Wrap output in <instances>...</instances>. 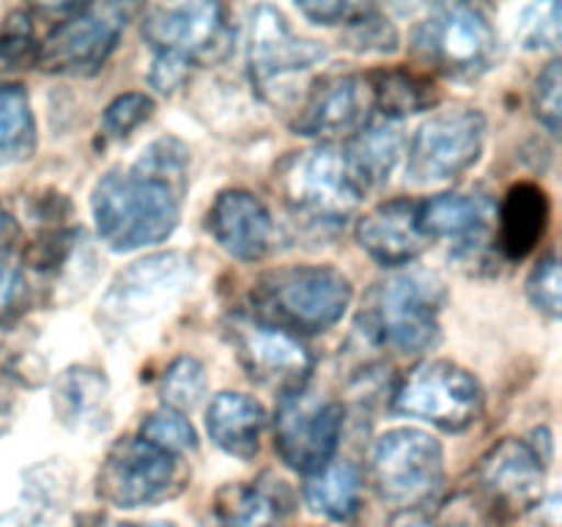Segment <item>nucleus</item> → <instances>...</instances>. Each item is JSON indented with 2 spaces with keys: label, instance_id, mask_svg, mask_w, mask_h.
<instances>
[{
  "label": "nucleus",
  "instance_id": "nucleus-28",
  "mask_svg": "<svg viewBox=\"0 0 562 527\" xmlns=\"http://www.w3.org/2000/svg\"><path fill=\"white\" fill-rule=\"evenodd\" d=\"M344 42L357 53H393L398 47V31L387 16L379 14V9L360 3L346 22Z\"/></svg>",
  "mask_w": 562,
  "mask_h": 527
},
{
  "label": "nucleus",
  "instance_id": "nucleus-16",
  "mask_svg": "<svg viewBox=\"0 0 562 527\" xmlns=\"http://www.w3.org/2000/svg\"><path fill=\"white\" fill-rule=\"evenodd\" d=\"M373 110L371 80L362 75L327 77L311 91L296 119V135L307 137H355L368 126Z\"/></svg>",
  "mask_w": 562,
  "mask_h": 527
},
{
  "label": "nucleus",
  "instance_id": "nucleus-1",
  "mask_svg": "<svg viewBox=\"0 0 562 527\" xmlns=\"http://www.w3.org/2000/svg\"><path fill=\"white\" fill-rule=\"evenodd\" d=\"M187 159L190 154L176 137H159L130 168L108 170L91 195L102 242L130 253L168 239L181 217Z\"/></svg>",
  "mask_w": 562,
  "mask_h": 527
},
{
  "label": "nucleus",
  "instance_id": "nucleus-17",
  "mask_svg": "<svg viewBox=\"0 0 562 527\" xmlns=\"http://www.w3.org/2000/svg\"><path fill=\"white\" fill-rule=\"evenodd\" d=\"M417 206L420 203L409 198H393L373 206L357 223V242L362 250L384 267H404L423 256L431 239L423 234Z\"/></svg>",
  "mask_w": 562,
  "mask_h": 527
},
{
  "label": "nucleus",
  "instance_id": "nucleus-23",
  "mask_svg": "<svg viewBox=\"0 0 562 527\" xmlns=\"http://www.w3.org/2000/svg\"><path fill=\"white\" fill-rule=\"evenodd\" d=\"M280 492L267 483H231L214 500V527H280L289 514Z\"/></svg>",
  "mask_w": 562,
  "mask_h": 527
},
{
  "label": "nucleus",
  "instance_id": "nucleus-9",
  "mask_svg": "<svg viewBox=\"0 0 562 527\" xmlns=\"http://www.w3.org/2000/svg\"><path fill=\"white\" fill-rule=\"evenodd\" d=\"M398 415L417 417L442 431H464L481 417L483 390L470 371L450 360L417 366L393 395Z\"/></svg>",
  "mask_w": 562,
  "mask_h": 527
},
{
  "label": "nucleus",
  "instance_id": "nucleus-21",
  "mask_svg": "<svg viewBox=\"0 0 562 527\" xmlns=\"http://www.w3.org/2000/svg\"><path fill=\"white\" fill-rule=\"evenodd\" d=\"M263 423H267L263 406L245 393L214 395L206 410L209 437L236 459H252L258 453Z\"/></svg>",
  "mask_w": 562,
  "mask_h": 527
},
{
  "label": "nucleus",
  "instance_id": "nucleus-18",
  "mask_svg": "<svg viewBox=\"0 0 562 527\" xmlns=\"http://www.w3.org/2000/svg\"><path fill=\"white\" fill-rule=\"evenodd\" d=\"M209 231L225 253L241 261H258L267 256L274 236V223L261 198L247 190L220 192L206 217Z\"/></svg>",
  "mask_w": 562,
  "mask_h": 527
},
{
  "label": "nucleus",
  "instance_id": "nucleus-30",
  "mask_svg": "<svg viewBox=\"0 0 562 527\" xmlns=\"http://www.w3.org/2000/svg\"><path fill=\"white\" fill-rule=\"evenodd\" d=\"M140 439H146V442L157 445V448L168 450V453L173 456L184 453V450H192L198 445L192 423L187 421L181 412L168 410V406H165V410L151 412V415L143 421Z\"/></svg>",
  "mask_w": 562,
  "mask_h": 527
},
{
  "label": "nucleus",
  "instance_id": "nucleus-10",
  "mask_svg": "<svg viewBox=\"0 0 562 527\" xmlns=\"http://www.w3.org/2000/svg\"><path fill=\"white\" fill-rule=\"evenodd\" d=\"M184 481L179 456L140 437H124L110 448L99 470L97 492L119 508H140L173 497Z\"/></svg>",
  "mask_w": 562,
  "mask_h": 527
},
{
  "label": "nucleus",
  "instance_id": "nucleus-15",
  "mask_svg": "<svg viewBox=\"0 0 562 527\" xmlns=\"http://www.w3.org/2000/svg\"><path fill=\"white\" fill-rule=\"evenodd\" d=\"M541 450L527 439L508 437L494 445L477 467V481L488 503L503 514H521L541 503L547 467Z\"/></svg>",
  "mask_w": 562,
  "mask_h": 527
},
{
  "label": "nucleus",
  "instance_id": "nucleus-19",
  "mask_svg": "<svg viewBox=\"0 0 562 527\" xmlns=\"http://www.w3.org/2000/svg\"><path fill=\"white\" fill-rule=\"evenodd\" d=\"M187 264L190 261L176 256V253L137 261L135 267H130L115 280L108 300H104V307L121 318L143 316L146 307L157 305L170 291L190 283V267Z\"/></svg>",
  "mask_w": 562,
  "mask_h": 527
},
{
  "label": "nucleus",
  "instance_id": "nucleus-37",
  "mask_svg": "<svg viewBox=\"0 0 562 527\" xmlns=\"http://www.w3.org/2000/svg\"><path fill=\"white\" fill-rule=\"evenodd\" d=\"M296 9L311 16L318 25H346L349 16L360 9V3H340V0H318V3H300Z\"/></svg>",
  "mask_w": 562,
  "mask_h": 527
},
{
  "label": "nucleus",
  "instance_id": "nucleus-2",
  "mask_svg": "<svg viewBox=\"0 0 562 527\" xmlns=\"http://www.w3.org/2000/svg\"><path fill=\"white\" fill-rule=\"evenodd\" d=\"M256 322L289 335L324 333L344 318L351 283L335 267L294 264L261 274L250 291Z\"/></svg>",
  "mask_w": 562,
  "mask_h": 527
},
{
  "label": "nucleus",
  "instance_id": "nucleus-31",
  "mask_svg": "<svg viewBox=\"0 0 562 527\" xmlns=\"http://www.w3.org/2000/svg\"><path fill=\"white\" fill-rule=\"evenodd\" d=\"M102 390L104 382L97 377V371H69L64 379H60V388L55 390L58 395V404L64 410L66 417H77V415H86L88 410L102 401Z\"/></svg>",
  "mask_w": 562,
  "mask_h": 527
},
{
  "label": "nucleus",
  "instance_id": "nucleus-29",
  "mask_svg": "<svg viewBox=\"0 0 562 527\" xmlns=\"http://www.w3.org/2000/svg\"><path fill=\"white\" fill-rule=\"evenodd\" d=\"M159 393H162L168 410H192L201 401V395L206 393V373H203L201 362L192 360V357H179L165 371Z\"/></svg>",
  "mask_w": 562,
  "mask_h": 527
},
{
  "label": "nucleus",
  "instance_id": "nucleus-8",
  "mask_svg": "<svg viewBox=\"0 0 562 527\" xmlns=\"http://www.w3.org/2000/svg\"><path fill=\"white\" fill-rule=\"evenodd\" d=\"M371 470L373 483L387 503L417 508L437 497L442 486V445L420 428H393L379 437Z\"/></svg>",
  "mask_w": 562,
  "mask_h": 527
},
{
  "label": "nucleus",
  "instance_id": "nucleus-11",
  "mask_svg": "<svg viewBox=\"0 0 562 527\" xmlns=\"http://www.w3.org/2000/svg\"><path fill=\"white\" fill-rule=\"evenodd\" d=\"M486 137V119L472 108L434 113L415 132L406 176L415 184H439L464 173L477 162Z\"/></svg>",
  "mask_w": 562,
  "mask_h": 527
},
{
  "label": "nucleus",
  "instance_id": "nucleus-25",
  "mask_svg": "<svg viewBox=\"0 0 562 527\" xmlns=\"http://www.w3.org/2000/svg\"><path fill=\"white\" fill-rule=\"evenodd\" d=\"M401 143H404L401 132L393 124H373L357 132L349 146H344L351 170L357 173L360 184L366 187V192L382 184L384 179H390L395 162H398Z\"/></svg>",
  "mask_w": 562,
  "mask_h": 527
},
{
  "label": "nucleus",
  "instance_id": "nucleus-12",
  "mask_svg": "<svg viewBox=\"0 0 562 527\" xmlns=\"http://www.w3.org/2000/svg\"><path fill=\"white\" fill-rule=\"evenodd\" d=\"M344 431V406L338 401H322L307 390L283 395L274 417V450L285 467L316 475L338 450Z\"/></svg>",
  "mask_w": 562,
  "mask_h": 527
},
{
  "label": "nucleus",
  "instance_id": "nucleus-33",
  "mask_svg": "<svg viewBox=\"0 0 562 527\" xmlns=\"http://www.w3.org/2000/svg\"><path fill=\"white\" fill-rule=\"evenodd\" d=\"M527 294L538 311L552 318L560 316V261L554 253L536 264L530 280H527Z\"/></svg>",
  "mask_w": 562,
  "mask_h": 527
},
{
  "label": "nucleus",
  "instance_id": "nucleus-14",
  "mask_svg": "<svg viewBox=\"0 0 562 527\" xmlns=\"http://www.w3.org/2000/svg\"><path fill=\"white\" fill-rule=\"evenodd\" d=\"M231 338L241 366L258 384L280 390L283 395L305 390L313 371V357L296 335L267 327L256 318H234Z\"/></svg>",
  "mask_w": 562,
  "mask_h": 527
},
{
  "label": "nucleus",
  "instance_id": "nucleus-27",
  "mask_svg": "<svg viewBox=\"0 0 562 527\" xmlns=\"http://www.w3.org/2000/svg\"><path fill=\"white\" fill-rule=\"evenodd\" d=\"M36 146V121L25 88L16 82L0 86V162L22 159Z\"/></svg>",
  "mask_w": 562,
  "mask_h": 527
},
{
  "label": "nucleus",
  "instance_id": "nucleus-41",
  "mask_svg": "<svg viewBox=\"0 0 562 527\" xmlns=\"http://www.w3.org/2000/svg\"><path fill=\"white\" fill-rule=\"evenodd\" d=\"M113 527H132V525H113Z\"/></svg>",
  "mask_w": 562,
  "mask_h": 527
},
{
  "label": "nucleus",
  "instance_id": "nucleus-35",
  "mask_svg": "<svg viewBox=\"0 0 562 527\" xmlns=\"http://www.w3.org/2000/svg\"><path fill=\"white\" fill-rule=\"evenodd\" d=\"M532 108H536L538 121L547 126L552 135L560 132V60L547 64V69L538 75L536 88H532Z\"/></svg>",
  "mask_w": 562,
  "mask_h": 527
},
{
  "label": "nucleus",
  "instance_id": "nucleus-32",
  "mask_svg": "<svg viewBox=\"0 0 562 527\" xmlns=\"http://www.w3.org/2000/svg\"><path fill=\"white\" fill-rule=\"evenodd\" d=\"M154 102L146 93H121L108 104L102 115V130L108 137H126L151 115Z\"/></svg>",
  "mask_w": 562,
  "mask_h": 527
},
{
  "label": "nucleus",
  "instance_id": "nucleus-13",
  "mask_svg": "<svg viewBox=\"0 0 562 527\" xmlns=\"http://www.w3.org/2000/svg\"><path fill=\"white\" fill-rule=\"evenodd\" d=\"M324 55L327 49L322 44L296 36L285 16L272 5H258L250 14L247 64L252 82L267 99H278L289 91V80L322 64Z\"/></svg>",
  "mask_w": 562,
  "mask_h": 527
},
{
  "label": "nucleus",
  "instance_id": "nucleus-6",
  "mask_svg": "<svg viewBox=\"0 0 562 527\" xmlns=\"http://www.w3.org/2000/svg\"><path fill=\"white\" fill-rule=\"evenodd\" d=\"M143 38L154 47V64L184 71L190 66L220 64L231 53V33L225 9L220 3L151 5L143 16Z\"/></svg>",
  "mask_w": 562,
  "mask_h": 527
},
{
  "label": "nucleus",
  "instance_id": "nucleus-24",
  "mask_svg": "<svg viewBox=\"0 0 562 527\" xmlns=\"http://www.w3.org/2000/svg\"><path fill=\"white\" fill-rule=\"evenodd\" d=\"M362 497V475L351 461H329L322 472L307 478L305 500L316 514L346 522L357 514Z\"/></svg>",
  "mask_w": 562,
  "mask_h": 527
},
{
  "label": "nucleus",
  "instance_id": "nucleus-36",
  "mask_svg": "<svg viewBox=\"0 0 562 527\" xmlns=\"http://www.w3.org/2000/svg\"><path fill=\"white\" fill-rule=\"evenodd\" d=\"M560 3H543L527 9L521 22V38L527 47H558L560 42Z\"/></svg>",
  "mask_w": 562,
  "mask_h": 527
},
{
  "label": "nucleus",
  "instance_id": "nucleus-40",
  "mask_svg": "<svg viewBox=\"0 0 562 527\" xmlns=\"http://www.w3.org/2000/svg\"><path fill=\"white\" fill-rule=\"evenodd\" d=\"M406 527H428V525H406Z\"/></svg>",
  "mask_w": 562,
  "mask_h": 527
},
{
  "label": "nucleus",
  "instance_id": "nucleus-26",
  "mask_svg": "<svg viewBox=\"0 0 562 527\" xmlns=\"http://www.w3.org/2000/svg\"><path fill=\"white\" fill-rule=\"evenodd\" d=\"M371 80L373 108L387 119H404V115L420 113L437 104V88L428 77L415 75L406 69L376 71L368 77Z\"/></svg>",
  "mask_w": 562,
  "mask_h": 527
},
{
  "label": "nucleus",
  "instance_id": "nucleus-3",
  "mask_svg": "<svg viewBox=\"0 0 562 527\" xmlns=\"http://www.w3.org/2000/svg\"><path fill=\"white\" fill-rule=\"evenodd\" d=\"M445 285L431 272H401L379 283L368 296L360 322L373 344L401 355H420L439 340Z\"/></svg>",
  "mask_w": 562,
  "mask_h": 527
},
{
  "label": "nucleus",
  "instance_id": "nucleus-4",
  "mask_svg": "<svg viewBox=\"0 0 562 527\" xmlns=\"http://www.w3.org/2000/svg\"><path fill=\"white\" fill-rule=\"evenodd\" d=\"M278 184L294 212L322 223L349 217L366 198V187L351 170L344 146H324L296 152L280 165Z\"/></svg>",
  "mask_w": 562,
  "mask_h": 527
},
{
  "label": "nucleus",
  "instance_id": "nucleus-34",
  "mask_svg": "<svg viewBox=\"0 0 562 527\" xmlns=\"http://www.w3.org/2000/svg\"><path fill=\"white\" fill-rule=\"evenodd\" d=\"M27 300H31V285L16 261V253H5L0 256V322L25 311Z\"/></svg>",
  "mask_w": 562,
  "mask_h": 527
},
{
  "label": "nucleus",
  "instance_id": "nucleus-38",
  "mask_svg": "<svg viewBox=\"0 0 562 527\" xmlns=\"http://www.w3.org/2000/svg\"><path fill=\"white\" fill-rule=\"evenodd\" d=\"M14 239H16L14 220H11L9 214H5V209L0 206V256L14 253Z\"/></svg>",
  "mask_w": 562,
  "mask_h": 527
},
{
  "label": "nucleus",
  "instance_id": "nucleus-5",
  "mask_svg": "<svg viewBox=\"0 0 562 527\" xmlns=\"http://www.w3.org/2000/svg\"><path fill=\"white\" fill-rule=\"evenodd\" d=\"M412 53L437 75L472 80L492 66L497 36L486 16L472 5H437L412 33Z\"/></svg>",
  "mask_w": 562,
  "mask_h": 527
},
{
  "label": "nucleus",
  "instance_id": "nucleus-20",
  "mask_svg": "<svg viewBox=\"0 0 562 527\" xmlns=\"http://www.w3.org/2000/svg\"><path fill=\"white\" fill-rule=\"evenodd\" d=\"M549 225V198L532 181H519L499 206V250L508 261L530 256Z\"/></svg>",
  "mask_w": 562,
  "mask_h": 527
},
{
  "label": "nucleus",
  "instance_id": "nucleus-7",
  "mask_svg": "<svg viewBox=\"0 0 562 527\" xmlns=\"http://www.w3.org/2000/svg\"><path fill=\"white\" fill-rule=\"evenodd\" d=\"M132 11L124 3L66 5L33 60L49 75H97L119 44Z\"/></svg>",
  "mask_w": 562,
  "mask_h": 527
},
{
  "label": "nucleus",
  "instance_id": "nucleus-22",
  "mask_svg": "<svg viewBox=\"0 0 562 527\" xmlns=\"http://www.w3.org/2000/svg\"><path fill=\"white\" fill-rule=\"evenodd\" d=\"M420 228L428 239H456L459 245L472 247L483 242L488 228V203L483 198L464 192H442L417 206Z\"/></svg>",
  "mask_w": 562,
  "mask_h": 527
},
{
  "label": "nucleus",
  "instance_id": "nucleus-39",
  "mask_svg": "<svg viewBox=\"0 0 562 527\" xmlns=\"http://www.w3.org/2000/svg\"><path fill=\"white\" fill-rule=\"evenodd\" d=\"M143 527H173L170 522H151V525H143Z\"/></svg>",
  "mask_w": 562,
  "mask_h": 527
}]
</instances>
